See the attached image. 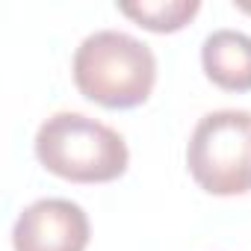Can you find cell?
I'll use <instances>...</instances> for the list:
<instances>
[{
	"instance_id": "obj_6",
	"label": "cell",
	"mask_w": 251,
	"mask_h": 251,
	"mask_svg": "<svg viewBox=\"0 0 251 251\" xmlns=\"http://www.w3.org/2000/svg\"><path fill=\"white\" fill-rule=\"evenodd\" d=\"M118 9L151 33H175L198 15L201 3L198 0H151V3L142 0V3H118Z\"/></svg>"
},
{
	"instance_id": "obj_2",
	"label": "cell",
	"mask_w": 251,
	"mask_h": 251,
	"mask_svg": "<svg viewBox=\"0 0 251 251\" xmlns=\"http://www.w3.org/2000/svg\"><path fill=\"white\" fill-rule=\"evenodd\" d=\"M36 157L56 177L74 183H106L127 172L124 136L83 112H56L36 133Z\"/></svg>"
},
{
	"instance_id": "obj_1",
	"label": "cell",
	"mask_w": 251,
	"mask_h": 251,
	"mask_svg": "<svg viewBox=\"0 0 251 251\" xmlns=\"http://www.w3.org/2000/svg\"><path fill=\"white\" fill-rule=\"evenodd\" d=\"M71 71L77 89L106 109L145 103L157 83L154 50L118 30H98L86 36L74 53Z\"/></svg>"
},
{
	"instance_id": "obj_5",
	"label": "cell",
	"mask_w": 251,
	"mask_h": 251,
	"mask_svg": "<svg viewBox=\"0 0 251 251\" xmlns=\"http://www.w3.org/2000/svg\"><path fill=\"white\" fill-rule=\"evenodd\" d=\"M204 74L225 92L251 89V36L239 30H216L201 45Z\"/></svg>"
},
{
	"instance_id": "obj_4",
	"label": "cell",
	"mask_w": 251,
	"mask_h": 251,
	"mask_svg": "<svg viewBox=\"0 0 251 251\" xmlns=\"http://www.w3.org/2000/svg\"><path fill=\"white\" fill-rule=\"evenodd\" d=\"M15 251H86L89 216L68 198H42L24 207L12 230Z\"/></svg>"
},
{
	"instance_id": "obj_3",
	"label": "cell",
	"mask_w": 251,
	"mask_h": 251,
	"mask_svg": "<svg viewBox=\"0 0 251 251\" xmlns=\"http://www.w3.org/2000/svg\"><path fill=\"white\" fill-rule=\"evenodd\" d=\"M186 166L210 195H242L251 189V112H207L189 136Z\"/></svg>"
},
{
	"instance_id": "obj_7",
	"label": "cell",
	"mask_w": 251,
	"mask_h": 251,
	"mask_svg": "<svg viewBox=\"0 0 251 251\" xmlns=\"http://www.w3.org/2000/svg\"><path fill=\"white\" fill-rule=\"evenodd\" d=\"M239 9H245V12L251 15V3H239Z\"/></svg>"
}]
</instances>
